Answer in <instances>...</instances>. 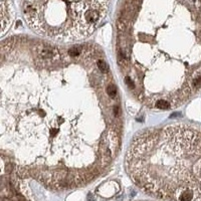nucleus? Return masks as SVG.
<instances>
[{"mask_svg":"<svg viewBox=\"0 0 201 201\" xmlns=\"http://www.w3.org/2000/svg\"><path fill=\"white\" fill-rule=\"evenodd\" d=\"M0 88L2 161L18 177L70 190L112 167L124 118L101 47L12 36L1 43Z\"/></svg>","mask_w":201,"mask_h":201,"instance_id":"obj_1","label":"nucleus"},{"mask_svg":"<svg viewBox=\"0 0 201 201\" xmlns=\"http://www.w3.org/2000/svg\"><path fill=\"white\" fill-rule=\"evenodd\" d=\"M116 52L124 84L140 104L182 106L201 89V0H124Z\"/></svg>","mask_w":201,"mask_h":201,"instance_id":"obj_2","label":"nucleus"},{"mask_svg":"<svg viewBox=\"0 0 201 201\" xmlns=\"http://www.w3.org/2000/svg\"><path fill=\"white\" fill-rule=\"evenodd\" d=\"M131 180L166 201L201 200V129L188 124L152 127L133 138L125 156Z\"/></svg>","mask_w":201,"mask_h":201,"instance_id":"obj_3","label":"nucleus"},{"mask_svg":"<svg viewBox=\"0 0 201 201\" xmlns=\"http://www.w3.org/2000/svg\"><path fill=\"white\" fill-rule=\"evenodd\" d=\"M108 7L109 0H20L23 19L34 33L66 42L89 37Z\"/></svg>","mask_w":201,"mask_h":201,"instance_id":"obj_4","label":"nucleus"},{"mask_svg":"<svg viewBox=\"0 0 201 201\" xmlns=\"http://www.w3.org/2000/svg\"><path fill=\"white\" fill-rule=\"evenodd\" d=\"M139 201H148V200H139Z\"/></svg>","mask_w":201,"mask_h":201,"instance_id":"obj_5","label":"nucleus"}]
</instances>
